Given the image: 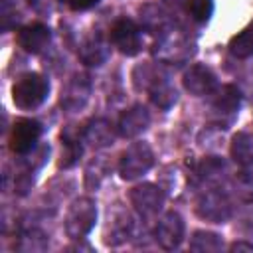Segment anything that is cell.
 I'll list each match as a JSON object with an SVG mask.
<instances>
[{
  "mask_svg": "<svg viewBox=\"0 0 253 253\" xmlns=\"http://www.w3.org/2000/svg\"><path fill=\"white\" fill-rule=\"evenodd\" d=\"M69 2V6L73 8V10H89V8H93L95 4H99L101 0H67Z\"/></svg>",
  "mask_w": 253,
  "mask_h": 253,
  "instance_id": "15",
  "label": "cell"
},
{
  "mask_svg": "<svg viewBox=\"0 0 253 253\" xmlns=\"http://www.w3.org/2000/svg\"><path fill=\"white\" fill-rule=\"evenodd\" d=\"M182 233H184V223L180 219L178 213L170 211L164 215V219L158 223L156 227V239L164 249H174L180 245L182 241Z\"/></svg>",
  "mask_w": 253,
  "mask_h": 253,
  "instance_id": "7",
  "label": "cell"
},
{
  "mask_svg": "<svg viewBox=\"0 0 253 253\" xmlns=\"http://www.w3.org/2000/svg\"><path fill=\"white\" fill-rule=\"evenodd\" d=\"M233 156L241 164H253V140L247 134H239L233 138Z\"/></svg>",
  "mask_w": 253,
  "mask_h": 253,
  "instance_id": "13",
  "label": "cell"
},
{
  "mask_svg": "<svg viewBox=\"0 0 253 253\" xmlns=\"http://www.w3.org/2000/svg\"><path fill=\"white\" fill-rule=\"evenodd\" d=\"M111 42L125 55H136L140 51V30L132 20H117L111 28Z\"/></svg>",
  "mask_w": 253,
  "mask_h": 253,
  "instance_id": "4",
  "label": "cell"
},
{
  "mask_svg": "<svg viewBox=\"0 0 253 253\" xmlns=\"http://www.w3.org/2000/svg\"><path fill=\"white\" fill-rule=\"evenodd\" d=\"M188 12L196 22H208L213 14L211 0H188Z\"/></svg>",
  "mask_w": 253,
  "mask_h": 253,
  "instance_id": "14",
  "label": "cell"
},
{
  "mask_svg": "<svg viewBox=\"0 0 253 253\" xmlns=\"http://www.w3.org/2000/svg\"><path fill=\"white\" fill-rule=\"evenodd\" d=\"M150 166H152V152H150V148L146 144L138 142V144H132L123 154L121 176L126 178V180H132V178L140 176L142 172H146Z\"/></svg>",
  "mask_w": 253,
  "mask_h": 253,
  "instance_id": "5",
  "label": "cell"
},
{
  "mask_svg": "<svg viewBox=\"0 0 253 253\" xmlns=\"http://www.w3.org/2000/svg\"><path fill=\"white\" fill-rule=\"evenodd\" d=\"M231 251H253V243L247 241H237L231 245Z\"/></svg>",
  "mask_w": 253,
  "mask_h": 253,
  "instance_id": "16",
  "label": "cell"
},
{
  "mask_svg": "<svg viewBox=\"0 0 253 253\" xmlns=\"http://www.w3.org/2000/svg\"><path fill=\"white\" fill-rule=\"evenodd\" d=\"M130 200L136 206V210L144 215H150V213L158 211L160 206H162V194L152 184H144V186L134 188L132 194H130Z\"/></svg>",
  "mask_w": 253,
  "mask_h": 253,
  "instance_id": "9",
  "label": "cell"
},
{
  "mask_svg": "<svg viewBox=\"0 0 253 253\" xmlns=\"http://www.w3.org/2000/svg\"><path fill=\"white\" fill-rule=\"evenodd\" d=\"M239 103H241V93L233 85H223L219 89V93L215 95V99H213V107L217 111H223V113L235 111L239 107Z\"/></svg>",
  "mask_w": 253,
  "mask_h": 253,
  "instance_id": "12",
  "label": "cell"
},
{
  "mask_svg": "<svg viewBox=\"0 0 253 253\" xmlns=\"http://www.w3.org/2000/svg\"><path fill=\"white\" fill-rule=\"evenodd\" d=\"M146 125H148V113H146V109H142V107H134V109L126 111V113L121 117V123H119L123 136H134V134H138L140 130H144Z\"/></svg>",
  "mask_w": 253,
  "mask_h": 253,
  "instance_id": "10",
  "label": "cell"
},
{
  "mask_svg": "<svg viewBox=\"0 0 253 253\" xmlns=\"http://www.w3.org/2000/svg\"><path fill=\"white\" fill-rule=\"evenodd\" d=\"M40 136H42V125L36 119H18L12 126L10 148L16 154H26L36 146Z\"/></svg>",
  "mask_w": 253,
  "mask_h": 253,
  "instance_id": "3",
  "label": "cell"
},
{
  "mask_svg": "<svg viewBox=\"0 0 253 253\" xmlns=\"http://www.w3.org/2000/svg\"><path fill=\"white\" fill-rule=\"evenodd\" d=\"M229 51H231V55H235L239 59H247L253 55V26L241 30L237 36L231 38Z\"/></svg>",
  "mask_w": 253,
  "mask_h": 253,
  "instance_id": "11",
  "label": "cell"
},
{
  "mask_svg": "<svg viewBox=\"0 0 253 253\" xmlns=\"http://www.w3.org/2000/svg\"><path fill=\"white\" fill-rule=\"evenodd\" d=\"M184 87L194 95H206L215 87V77L206 65H194L184 75Z\"/></svg>",
  "mask_w": 253,
  "mask_h": 253,
  "instance_id": "8",
  "label": "cell"
},
{
  "mask_svg": "<svg viewBox=\"0 0 253 253\" xmlns=\"http://www.w3.org/2000/svg\"><path fill=\"white\" fill-rule=\"evenodd\" d=\"M49 93V83L40 73H26L12 85V101L20 109L40 107Z\"/></svg>",
  "mask_w": 253,
  "mask_h": 253,
  "instance_id": "1",
  "label": "cell"
},
{
  "mask_svg": "<svg viewBox=\"0 0 253 253\" xmlns=\"http://www.w3.org/2000/svg\"><path fill=\"white\" fill-rule=\"evenodd\" d=\"M51 40V32L43 24H28L18 32V43L28 53H40Z\"/></svg>",
  "mask_w": 253,
  "mask_h": 253,
  "instance_id": "6",
  "label": "cell"
},
{
  "mask_svg": "<svg viewBox=\"0 0 253 253\" xmlns=\"http://www.w3.org/2000/svg\"><path fill=\"white\" fill-rule=\"evenodd\" d=\"M95 219H97V208L93 200L81 198V200H75L73 206L69 208L65 229L71 237H81L95 225Z\"/></svg>",
  "mask_w": 253,
  "mask_h": 253,
  "instance_id": "2",
  "label": "cell"
}]
</instances>
